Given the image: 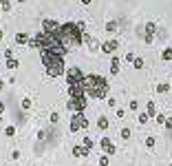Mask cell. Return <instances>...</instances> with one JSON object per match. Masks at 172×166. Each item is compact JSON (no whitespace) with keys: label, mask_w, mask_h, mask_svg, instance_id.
I'll return each mask as SVG.
<instances>
[{"label":"cell","mask_w":172,"mask_h":166,"mask_svg":"<svg viewBox=\"0 0 172 166\" xmlns=\"http://www.w3.org/2000/svg\"><path fill=\"white\" fill-rule=\"evenodd\" d=\"M27 46L40 51V58L49 78L66 76V56L71 53V49L62 42L58 31H35V36L29 40Z\"/></svg>","instance_id":"1"},{"label":"cell","mask_w":172,"mask_h":166,"mask_svg":"<svg viewBox=\"0 0 172 166\" xmlns=\"http://www.w3.org/2000/svg\"><path fill=\"white\" fill-rule=\"evenodd\" d=\"M143 64H146V62H143V58H135V62H132V69H137V71H139V69H143Z\"/></svg>","instance_id":"19"},{"label":"cell","mask_w":172,"mask_h":166,"mask_svg":"<svg viewBox=\"0 0 172 166\" xmlns=\"http://www.w3.org/2000/svg\"><path fill=\"white\" fill-rule=\"evenodd\" d=\"M71 155H73V157H88L91 151H88L84 144H77V146H73V149H71Z\"/></svg>","instance_id":"7"},{"label":"cell","mask_w":172,"mask_h":166,"mask_svg":"<svg viewBox=\"0 0 172 166\" xmlns=\"http://www.w3.org/2000/svg\"><path fill=\"white\" fill-rule=\"evenodd\" d=\"M155 120H157V124H165V120H168V117H165L163 113H159V115L155 117Z\"/></svg>","instance_id":"28"},{"label":"cell","mask_w":172,"mask_h":166,"mask_svg":"<svg viewBox=\"0 0 172 166\" xmlns=\"http://www.w3.org/2000/svg\"><path fill=\"white\" fill-rule=\"evenodd\" d=\"M155 36H157V25H155V22H148V25L143 27V42L146 44H152Z\"/></svg>","instance_id":"4"},{"label":"cell","mask_w":172,"mask_h":166,"mask_svg":"<svg viewBox=\"0 0 172 166\" xmlns=\"http://www.w3.org/2000/svg\"><path fill=\"white\" fill-rule=\"evenodd\" d=\"M161 60L163 62H172V46H165V49L161 51Z\"/></svg>","instance_id":"13"},{"label":"cell","mask_w":172,"mask_h":166,"mask_svg":"<svg viewBox=\"0 0 172 166\" xmlns=\"http://www.w3.org/2000/svg\"><path fill=\"white\" fill-rule=\"evenodd\" d=\"M5 113V102H0V115Z\"/></svg>","instance_id":"35"},{"label":"cell","mask_w":172,"mask_h":166,"mask_svg":"<svg viewBox=\"0 0 172 166\" xmlns=\"http://www.w3.org/2000/svg\"><path fill=\"white\" fill-rule=\"evenodd\" d=\"M155 144H157V137H155V135H148V137H146V146H148V149H155Z\"/></svg>","instance_id":"17"},{"label":"cell","mask_w":172,"mask_h":166,"mask_svg":"<svg viewBox=\"0 0 172 166\" xmlns=\"http://www.w3.org/2000/svg\"><path fill=\"white\" fill-rule=\"evenodd\" d=\"M5 135H7V137H13V135H16V126H7V129H5Z\"/></svg>","instance_id":"24"},{"label":"cell","mask_w":172,"mask_h":166,"mask_svg":"<svg viewBox=\"0 0 172 166\" xmlns=\"http://www.w3.org/2000/svg\"><path fill=\"white\" fill-rule=\"evenodd\" d=\"M2 86H5V82H2V80H0V89H2Z\"/></svg>","instance_id":"37"},{"label":"cell","mask_w":172,"mask_h":166,"mask_svg":"<svg viewBox=\"0 0 172 166\" xmlns=\"http://www.w3.org/2000/svg\"><path fill=\"white\" fill-rule=\"evenodd\" d=\"M106 104H108V106H117V100H115V98H108Z\"/></svg>","instance_id":"32"},{"label":"cell","mask_w":172,"mask_h":166,"mask_svg":"<svg viewBox=\"0 0 172 166\" xmlns=\"http://www.w3.org/2000/svg\"><path fill=\"white\" fill-rule=\"evenodd\" d=\"M60 27L58 20H42V31H55Z\"/></svg>","instance_id":"8"},{"label":"cell","mask_w":172,"mask_h":166,"mask_svg":"<svg viewBox=\"0 0 172 166\" xmlns=\"http://www.w3.org/2000/svg\"><path fill=\"white\" fill-rule=\"evenodd\" d=\"M165 129L172 131V117H168V120H165Z\"/></svg>","instance_id":"34"},{"label":"cell","mask_w":172,"mask_h":166,"mask_svg":"<svg viewBox=\"0 0 172 166\" xmlns=\"http://www.w3.org/2000/svg\"><path fill=\"white\" fill-rule=\"evenodd\" d=\"M106 31H110V33H115V31H117V20L106 22Z\"/></svg>","instance_id":"18"},{"label":"cell","mask_w":172,"mask_h":166,"mask_svg":"<svg viewBox=\"0 0 172 166\" xmlns=\"http://www.w3.org/2000/svg\"><path fill=\"white\" fill-rule=\"evenodd\" d=\"M84 86H86V95L91 100H106V95L110 93V82L97 73H88Z\"/></svg>","instance_id":"2"},{"label":"cell","mask_w":172,"mask_h":166,"mask_svg":"<svg viewBox=\"0 0 172 166\" xmlns=\"http://www.w3.org/2000/svg\"><path fill=\"white\" fill-rule=\"evenodd\" d=\"M22 109H24V111L31 109V98H24V100H22Z\"/></svg>","instance_id":"27"},{"label":"cell","mask_w":172,"mask_h":166,"mask_svg":"<svg viewBox=\"0 0 172 166\" xmlns=\"http://www.w3.org/2000/svg\"><path fill=\"white\" fill-rule=\"evenodd\" d=\"M93 2V0H82V5H91Z\"/></svg>","instance_id":"36"},{"label":"cell","mask_w":172,"mask_h":166,"mask_svg":"<svg viewBox=\"0 0 172 166\" xmlns=\"http://www.w3.org/2000/svg\"><path fill=\"white\" fill-rule=\"evenodd\" d=\"M170 89H172L170 84H157V93H168Z\"/></svg>","instance_id":"21"},{"label":"cell","mask_w":172,"mask_h":166,"mask_svg":"<svg viewBox=\"0 0 172 166\" xmlns=\"http://www.w3.org/2000/svg\"><path fill=\"white\" fill-rule=\"evenodd\" d=\"M124 58H126V62H135V58H137V56H135L132 51H128V53H126Z\"/></svg>","instance_id":"29"},{"label":"cell","mask_w":172,"mask_h":166,"mask_svg":"<svg viewBox=\"0 0 172 166\" xmlns=\"http://www.w3.org/2000/svg\"><path fill=\"white\" fill-rule=\"evenodd\" d=\"M170 86H172V84H170Z\"/></svg>","instance_id":"42"},{"label":"cell","mask_w":172,"mask_h":166,"mask_svg":"<svg viewBox=\"0 0 172 166\" xmlns=\"http://www.w3.org/2000/svg\"><path fill=\"white\" fill-rule=\"evenodd\" d=\"M5 66H7L9 71H16V69L20 66V60H16V58H7V60H5Z\"/></svg>","instance_id":"10"},{"label":"cell","mask_w":172,"mask_h":166,"mask_svg":"<svg viewBox=\"0 0 172 166\" xmlns=\"http://www.w3.org/2000/svg\"><path fill=\"white\" fill-rule=\"evenodd\" d=\"M130 135H132V129H130V126H124V129L119 131V137H121V139H130Z\"/></svg>","instance_id":"15"},{"label":"cell","mask_w":172,"mask_h":166,"mask_svg":"<svg viewBox=\"0 0 172 166\" xmlns=\"http://www.w3.org/2000/svg\"><path fill=\"white\" fill-rule=\"evenodd\" d=\"M168 166H172V164H168Z\"/></svg>","instance_id":"41"},{"label":"cell","mask_w":172,"mask_h":166,"mask_svg":"<svg viewBox=\"0 0 172 166\" xmlns=\"http://www.w3.org/2000/svg\"><path fill=\"white\" fill-rule=\"evenodd\" d=\"M128 109H130V111H139V102H137V100H130Z\"/></svg>","instance_id":"25"},{"label":"cell","mask_w":172,"mask_h":166,"mask_svg":"<svg viewBox=\"0 0 172 166\" xmlns=\"http://www.w3.org/2000/svg\"><path fill=\"white\" fill-rule=\"evenodd\" d=\"M7 58H13V49H5V60Z\"/></svg>","instance_id":"31"},{"label":"cell","mask_w":172,"mask_h":166,"mask_svg":"<svg viewBox=\"0 0 172 166\" xmlns=\"http://www.w3.org/2000/svg\"><path fill=\"white\" fill-rule=\"evenodd\" d=\"M11 159H20V151H18V149L11 151Z\"/></svg>","instance_id":"33"},{"label":"cell","mask_w":172,"mask_h":166,"mask_svg":"<svg viewBox=\"0 0 172 166\" xmlns=\"http://www.w3.org/2000/svg\"><path fill=\"white\" fill-rule=\"evenodd\" d=\"M115 115H117V117H126V109H117Z\"/></svg>","instance_id":"30"},{"label":"cell","mask_w":172,"mask_h":166,"mask_svg":"<svg viewBox=\"0 0 172 166\" xmlns=\"http://www.w3.org/2000/svg\"><path fill=\"white\" fill-rule=\"evenodd\" d=\"M0 124H2V115H0Z\"/></svg>","instance_id":"39"},{"label":"cell","mask_w":172,"mask_h":166,"mask_svg":"<svg viewBox=\"0 0 172 166\" xmlns=\"http://www.w3.org/2000/svg\"><path fill=\"white\" fill-rule=\"evenodd\" d=\"M82 144H84V146H86L88 151H93V146H95V142H93L91 137H84V139H82Z\"/></svg>","instance_id":"20"},{"label":"cell","mask_w":172,"mask_h":166,"mask_svg":"<svg viewBox=\"0 0 172 166\" xmlns=\"http://www.w3.org/2000/svg\"><path fill=\"white\" fill-rule=\"evenodd\" d=\"M119 46H121V44H119V40H115V38H113V40H106V42H102V44H100V51L110 56V53H115V51L119 49Z\"/></svg>","instance_id":"5"},{"label":"cell","mask_w":172,"mask_h":166,"mask_svg":"<svg viewBox=\"0 0 172 166\" xmlns=\"http://www.w3.org/2000/svg\"><path fill=\"white\" fill-rule=\"evenodd\" d=\"M100 146H102V151H104L106 155H115V153H117V146L110 142V137H102V139H100Z\"/></svg>","instance_id":"6"},{"label":"cell","mask_w":172,"mask_h":166,"mask_svg":"<svg viewBox=\"0 0 172 166\" xmlns=\"http://www.w3.org/2000/svg\"><path fill=\"white\" fill-rule=\"evenodd\" d=\"M2 36H5V31H0V40H2Z\"/></svg>","instance_id":"38"},{"label":"cell","mask_w":172,"mask_h":166,"mask_svg":"<svg viewBox=\"0 0 172 166\" xmlns=\"http://www.w3.org/2000/svg\"><path fill=\"white\" fill-rule=\"evenodd\" d=\"M88 129V120L84 113H71V124H68V131L71 133H77V131H84Z\"/></svg>","instance_id":"3"},{"label":"cell","mask_w":172,"mask_h":166,"mask_svg":"<svg viewBox=\"0 0 172 166\" xmlns=\"http://www.w3.org/2000/svg\"><path fill=\"white\" fill-rule=\"evenodd\" d=\"M119 64H121V60L115 56L113 62H110V76H117V73H119Z\"/></svg>","instance_id":"12"},{"label":"cell","mask_w":172,"mask_h":166,"mask_svg":"<svg viewBox=\"0 0 172 166\" xmlns=\"http://www.w3.org/2000/svg\"><path fill=\"white\" fill-rule=\"evenodd\" d=\"M146 113H148L150 117H157L159 113H157V104L155 102H148V106H146Z\"/></svg>","instance_id":"14"},{"label":"cell","mask_w":172,"mask_h":166,"mask_svg":"<svg viewBox=\"0 0 172 166\" xmlns=\"http://www.w3.org/2000/svg\"><path fill=\"white\" fill-rule=\"evenodd\" d=\"M18 2H27V0H18Z\"/></svg>","instance_id":"40"},{"label":"cell","mask_w":172,"mask_h":166,"mask_svg":"<svg viewBox=\"0 0 172 166\" xmlns=\"http://www.w3.org/2000/svg\"><path fill=\"white\" fill-rule=\"evenodd\" d=\"M0 9H2V11H9V9H11V2H9V0H0Z\"/></svg>","instance_id":"22"},{"label":"cell","mask_w":172,"mask_h":166,"mask_svg":"<svg viewBox=\"0 0 172 166\" xmlns=\"http://www.w3.org/2000/svg\"><path fill=\"white\" fill-rule=\"evenodd\" d=\"M108 164H110V157H108V155L104 153V155L100 157V166H108Z\"/></svg>","instance_id":"23"},{"label":"cell","mask_w":172,"mask_h":166,"mask_svg":"<svg viewBox=\"0 0 172 166\" xmlns=\"http://www.w3.org/2000/svg\"><path fill=\"white\" fill-rule=\"evenodd\" d=\"M108 126H110V122H108V117H106V115L97 117V129H100V131H108Z\"/></svg>","instance_id":"9"},{"label":"cell","mask_w":172,"mask_h":166,"mask_svg":"<svg viewBox=\"0 0 172 166\" xmlns=\"http://www.w3.org/2000/svg\"><path fill=\"white\" fill-rule=\"evenodd\" d=\"M49 120H51V124H58V122H60V115H58V113L53 111V113H51V117H49Z\"/></svg>","instance_id":"26"},{"label":"cell","mask_w":172,"mask_h":166,"mask_svg":"<svg viewBox=\"0 0 172 166\" xmlns=\"http://www.w3.org/2000/svg\"><path fill=\"white\" fill-rule=\"evenodd\" d=\"M29 36L24 33V31H20V33H16V44H29Z\"/></svg>","instance_id":"11"},{"label":"cell","mask_w":172,"mask_h":166,"mask_svg":"<svg viewBox=\"0 0 172 166\" xmlns=\"http://www.w3.org/2000/svg\"><path fill=\"white\" fill-rule=\"evenodd\" d=\"M148 120H150L148 113H139V115H137V122H139V124H148Z\"/></svg>","instance_id":"16"}]
</instances>
